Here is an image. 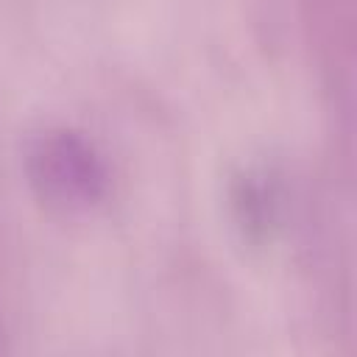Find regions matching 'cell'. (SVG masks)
<instances>
[{
    "mask_svg": "<svg viewBox=\"0 0 357 357\" xmlns=\"http://www.w3.org/2000/svg\"><path fill=\"white\" fill-rule=\"evenodd\" d=\"M22 167L36 198L59 212H89L112 187V173L98 145L75 128L53 126L25 145Z\"/></svg>",
    "mask_w": 357,
    "mask_h": 357,
    "instance_id": "obj_1",
    "label": "cell"
},
{
    "mask_svg": "<svg viewBox=\"0 0 357 357\" xmlns=\"http://www.w3.org/2000/svg\"><path fill=\"white\" fill-rule=\"evenodd\" d=\"M229 206L240 237L251 245H265L273 240L279 226V181L262 165H245L231 176L229 184Z\"/></svg>",
    "mask_w": 357,
    "mask_h": 357,
    "instance_id": "obj_2",
    "label": "cell"
}]
</instances>
